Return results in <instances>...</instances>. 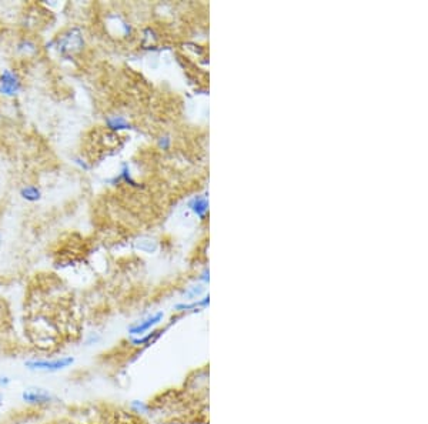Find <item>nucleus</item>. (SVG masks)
Listing matches in <instances>:
<instances>
[{
	"mask_svg": "<svg viewBox=\"0 0 428 424\" xmlns=\"http://www.w3.org/2000/svg\"><path fill=\"white\" fill-rule=\"evenodd\" d=\"M57 43V50L59 53L63 56L74 55L79 53L83 49V35L79 29H70L67 30L66 33H63L62 36H59V39L56 40Z\"/></svg>",
	"mask_w": 428,
	"mask_h": 424,
	"instance_id": "nucleus-1",
	"label": "nucleus"
},
{
	"mask_svg": "<svg viewBox=\"0 0 428 424\" xmlns=\"http://www.w3.org/2000/svg\"><path fill=\"white\" fill-rule=\"evenodd\" d=\"M74 363V358L71 356H65L54 360H27L25 361V367L29 370H37V371H60L70 367Z\"/></svg>",
	"mask_w": 428,
	"mask_h": 424,
	"instance_id": "nucleus-2",
	"label": "nucleus"
},
{
	"mask_svg": "<svg viewBox=\"0 0 428 424\" xmlns=\"http://www.w3.org/2000/svg\"><path fill=\"white\" fill-rule=\"evenodd\" d=\"M20 89H22V82L13 70H9V69L3 70V73L0 74V95L13 97L20 92Z\"/></svg>",
	"mask_w": 428,
	"mask_h": 424,
	"instance_id": "nucleus-3",
	"label": "nucleus"
},
{
	"mask_svg": "<svg viewBox=\"0 0 428 424\" xmlns=\"http://www.w3.org/2000/svg\"><path fill=\"white\" fill-rule=\"evenodd\" d=\"M22 400L32 406H46L53 400V397L44 389H29L22 393Z\"/></svg>",
	"mask_w": 428,
	"mask_h": 424,
	"instance_id": "nucleus-4",
	"label": "nucleus"
},
{
	"mask_svg": "<svg viewBox=\"0 0 428 424\" xmlns=\"http://www.w3.org/2000/svg\"><path fill=\"white\" fill-rule=\"evenodd\" d=\"M20 196L25 199V200H27V202H39L41 199V192L39 187H36V186H32V184H29V186H25V187H22V190H20Z\"/></svg>",
	"mask_w": 428,
	"mask_h": 424,
	"instance_id": "nucleus-5",
	"label": "nucleus"
},
{
	"mask_svg": "<svg viewBox=\"0 0 428 424\" xmlns=\"http://www.w3.org/2000/svg\"><path fill=\"white\" fill-rule=\"evenodd\" d=\"M160 320H161V313H159V315L153 316V317L147 318L146 321H143V323H140V324H137V326H134V327L130 328V333H132V334H142V333H144V331L148 330L151 326H154L156 323H159Z\"/></svg>",
	"mask_w": 428,
	"mask_h": 424,
	"instance_id": "nucleus-6",
	"label": "nucleus"
},
{
	"mask_svg": "<svg viewBox=\"0 0 428 424\" xmlns=\"http://www.w3.org/2000/svg\"><path fill=\"white\" fill-rule=\"evenodd\" d=\"M106 124L108 129H113V130H120V129H127L129 127V124H127V122L124 120V119H121V117H108L106 120Z\"/></svg>",
	"mask_w": 428,
	"mask_h": 424,
	"instance_id": "nucleus-7",
	"label": "nucleus"
},
{
	"mask_svg": "<svg viewBox=\"0 0 428 424\" xmlns=\"http://www.w3.org/2000/svg\"><path fill=\"white\" fill-rule=\"evenodd\" d=\"M73 160H74V163H76V164H79V166H80L81 169H84V170H89V166H87V164L84 163V160H81L80 157H74V159H73Z\"/></svg>",
	"mask_w": 428,
	"mask_h": 424,
	"instance_id": "nucleus-8",
	"label": "nucleus"
},
{
	"mask_svg": "<svg viewBox=\"0 0 428 424\" xmlns=\"http://www.w3.org/2000/svg\"><path fill=\"white\" fill-rule=\"evenodd\" d=\"M10 379L9 377H6V376H0V387H6V386H9L10 384Z\"/></svg>",
	"mask_w": 428,
	"mask_h": 424,
	"instance_id": "nucleus-9",
	"label": "nucleus"
},
{
	"mask_svg": "<svg viewBox=\"0 0 428 424\" xmlns=\"http://www.w3.org/2000/svg\"><path fill=\"white\" fill-rule=\"evenodd\" d=\"M0 404H1V396H0Z\"/></svg>",
	"mask_w": 428,
	"mask_h": 424,
	"instance_id": "nucleus-10",
	"label": "nucleus"
},
{
	"mask_svg": "<svg viewBox=\"0 0 428 424\" xmlns=\"http://www.w3.org/2000/svg\"><path fill=\"white\" fill-rule=\"evenodd\" d=\"M0 242H1V236H0Z\"/></svg>",
	"mask_w": 428,
	"mask_h": 424,
	"instance_id": "nucleus-11",
	"label": "nucleus"
}]
</instances>
